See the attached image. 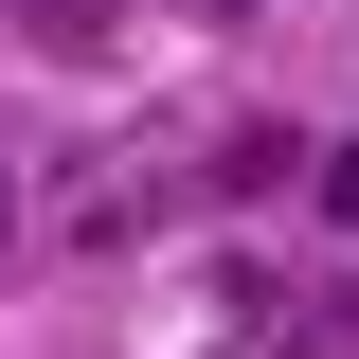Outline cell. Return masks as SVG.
Masks as SVG:
<instances>
[{"label": "cell", "instance_id": "cell-1", "mask_svg": "<svg viewBox=\"0 0 359 359\" xmlns=\"http://www.w3.org/2000/svg\"><path fill=\"white\" fill-rule=\"evenodd\" d=\"M0 18H18L36 54H90V36H108V0H0Z\"/></svg>", "mask_w": 359, "mask_h": 359}, {"label": "cell", "instance_id": "cell-2", "mask_svg": "<svg viewBox=\"0 0 359 359\" xmlns=\"http://www.w3.org/2000/svg\"><path fill=\"white\" fill-rule=\"evenodd\" d=\"M306 180H323V216H341V233H359V144H323V162H306Z\"/></svg>", "mask_w": 359, "mask_h": 359}, {"label": "cell", "instance_id": "cell-3", "mask_svg": "<svg viewBox=\"0 0 359 359\" xmlns=\"http://www.w3.org/2000/svg\"><path fill=\"white\" fill-rule=\"evenodd\" d=\"M0 233H18V180H0Z\"/></svg>", "mask_w": 359, "mask_h": 359}]
</instances>
